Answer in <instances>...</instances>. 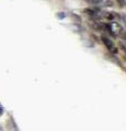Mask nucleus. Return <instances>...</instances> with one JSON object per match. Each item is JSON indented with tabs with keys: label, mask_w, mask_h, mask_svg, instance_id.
Wrapping results in <instances>:
<instances>
[{
	"label": "nucleus",
	"mask_w": 126,
	"mask_h": 131,
	"mask_svg": "<svg viewBox=\"0 0 126 131\" xmlns=\"http://www.w3.org/2000/svg\"><path fill=\"white\" fill-rule=\"evenodd\" d=\"M108 28L113 35H116V36L122 34V32H123V27H122L121 24L117 23V22H114V21L110 23V25L108 26Z\"/></svg>",
	"instance_id": "1"
},
{
	"label": "nucleus",
	"mask_w": 126,
	"mask_h": 131,
	"mask_svg": "<svg viewBox=\"0 0 126 131\" xmlns=\"http://www.w3.org/2000/svg\"><path fill=\"white\" fill-rule=\"evenodd\" d=\"M102 42H103V44L105 45V46H106L110 50H111V49L113 48V44H112V42L111 40H110L109 38H106V37H102Z\"/></svg>",
	"instance_id": "2"
},
{
	"label": "nucleus",
	"mask_w": 126,
	"mask_h": 131,
	"mask_svg": "<svg viewBox=\"0 0 126 131\" xmlns=\"http://www.w3.org/2000/svg\"><path fill=\"white\" fill-rule=\"evenodd\" d=\"M125 1H126V0H117V2L120 3V6H124L125 5Z\"/></svg>",
	"instance_id": "3"
},
{
	"label": "nucleus",
	"mask_w": 126,
	"mask_h": 131,
	"mask_svg": "<svg viewBox=\"0 0 126 131\" xmlns=\"http://www.w3.org/2000/svg\"><path fill=\"white\" fill-rule=\"evenodd\" d=\"M123 19H124V22H125V24H126V15L124 16V18H123Z\"/></svg>",
	"instance_id": "4"
},
{
	"label": "nucleus",
	"mask_w": 126,
	"mask_h": 131,
	"mask_svg": "<svg viewBox=\"0 0 126 131\" xmlns=\"http://www.w3.org/2000/svg\"><path fill=\"white\" fill-rule=\"evenodd\" d=\"M2 112H3V109H2V108H1V107H0V114H1V113H2Z\"/></svg>",
	"instance_id": "5"
}]
</instances>
